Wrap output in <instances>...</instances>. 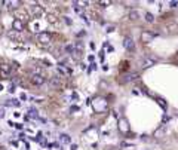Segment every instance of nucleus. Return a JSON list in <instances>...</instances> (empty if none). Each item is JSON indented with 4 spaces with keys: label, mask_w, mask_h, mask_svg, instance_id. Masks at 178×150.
Instances as JSON below:
<instances>
[{
    "label": "nucleus",
    "mask_w": 178,
    "mask_h": 150,
    "mask_svg": "<svg viewBox=\"0 0 178 150\" xmlns=\"http://www.w3.org/2000/svg\"><path fill=\"white\" fill-rule=\"evenodd\" d=\"M9 92H15V86H14V85L9 88Z\"/></svg>",
    "instance_id": "nucleus-32"
},
{
    "label": "nucleus",
    "mask_w": 178,
    "mask_h": 150,
    "mask_svg": "<svg viewBox=\"0 0 178 150\" xmlns=\"http://www.w3.org/2000/svg\"><path fill=\"white\" fill-rule=\"evenodd\" d=\"M49 83L52 85L53 88H61V86H62V80H61V77H58V76H53V77H51Z\"/></svg>",
    "instance_id": "nucleus-14"
},
{
    "label": "nucleus",
    "mask_w": 178,
    "mask_h": 150,
    "mask_svg": "<svg viewBox=\"0 0 178 150\" xmlns=\"http://www.w3.org/2000/svg\"><path fill=\"white\" fill-rule=\"evenodd\" d=\"M71 150H77V146H76V144H73V146H71Z\"/></svg>",
    "instance_id": "nucleus-34"
},
{
    "label": "nucleus",
    "mask_w": 178,
    "mask_h": 150,
    "mask_svg": "<svg viewBox=\"0 0 178 150\" xmlns=\"http://www.w3.org/2000/svg\"><path fill=\"white\" fill-rule=\"evenodd\" d=\"M19 98H21V100H27V95H25V94H21V97H19Z\"/></svg>",
    "instance_id": "nucleus-33"
},
{
    "label": "nucleus",
    "mask_w": 178,
    "mask_h": 150,
    "mask_svg": "<svg viewBox=\"0 0 178 150\" xmlns=\"http://www.w3.org/2000/svg\"><path fill=\"white\" fill-rule=\"evenodd\" d=\"M114 28H116V27H114V25H107V33H111V31H114Z\"/></svg>",
    "instance_id": "nucleus-26"
},
{
    "label": "nucleus",
    "mask_w": 178,
    "mask_h": 150,
    "mask_svg": "<svg viewBox=\"0 0 178 150\" xmlns=\"http://www.w3.org/2000/svg\"><path fill=\"white\" fill-rule=\"evenodd\" d=\"M49 147H51L52 150H61V149H59V144H58V143H53V144H51Z\"/></svg>",
    "instance_id": "nucleus-25"
},
{
    "label": "nucleus",
    "mask_w": 178,
    "mask_h": 150,
    "mask_svg": "<svg viewBox=\"0 0 178 150\" xmlns=\"http://www.w3.org/2000/svg\"><path fill=\"white\" fill-rule=\"evenodd\" d=\"M117 128H119V131L122 132V134H128V132L131 131V126H129V122H128L126 117H119Z\"/></svg>",
    "instance_id": "nucleus-4"
},
{
    "label": "nucleus",
    "mask_w": 178,
    "mask_h": 150,
    "mask_svg": "<svg viewBox=\"0 0 178 150\" xmlns=\"http://www.w3.org/2000/svg\"><path fill=\"white\" fill-rule=\"evenodd\" d=\"M145 21H147V22H153V21H154V15H153L151 12H147V14H145Z\"/></svg>",
    "instance_id": "nucleus-20"
},
{
    "label": "nucleus",
    "mask_w": 178,
    "mask_h": 150,
    "mask_svg": "<svg viewBox=\"0 0 178 150\" xmlns=\"http://www.w3.org/2000/svg\"><path fill=\"white\" fill-rule=\"evenodd\" d=\"M28 18H30V15H28L27 12H24V11H18L17 18H15V19H19L21 22H24V21H27Z\"/></svg>",
    "instance_id": "nucleus-15"
},
{
    "label": "nucleus",
    "mask_w": 178,
    "mask_h": 150,
    "mask_svg": "<svg viewBox=\"0 0 178 150\" xmlns=\"http://www.w3.org/2000/svg\"><path fill=\"white\" fill-rule=\"evenodd\" d=\"M12 30L21 33V31L24 30V22H21L19 19H14V21H12Z\"/></svg>",
    "instance_id": "nucleus-10"
},
{
    "label": "nucleus",
    "mask_w": 178,
    "mask_h": 150,
    "mask_svg": "<svg viewBox=\"0 0 178 150\" xmlns=\"http://www.w3.org/2000/svg\"><path fill=\"white\" fill-rule=\"evenodd\" d=\"M27 14H28L30 17H33V18H42V17L45 15V9H43V6H40V5L34 3L33 6L28 8Z\"/></svg>",
    "instance_id": "nucleus-2"
},
{
    "label": "nucleus",
    "mask_w": 178,
    "mask_h": 150,
    "mask_svg": "<svg viewBox=\"0 0 178 150\" xmlns=\"http://www.w3.org/2000/svg\"><path fill=\"white\" fill-rule=\"evenodd\" d=\"M74 11H76V12H77V14H80V12H82V9H80V8H79V6H74Z\"/></svg>",
    "instance_id": "nucleus-31"
},
{
    "label": "nucleus",
    "mask_w": 178,
    "mask_h": 150,
    "mask_svg": "<svg viewBox=\"0 0 178 150\" xmlns=\"http://www.w3.org/2000/svg\"><path fill=\"white\" fill-rule=\"evenodd\" d=\"M91 106L94 109L95 113H103L108 110V103H107L106 98H101V97H95L92 101H91Z\"/></svg>",
    "instance_id": "nucleus-1"
},
{
    "label": "nucleus",
    "mask_w": 178,
    "mask_h": 150,
    "mask_svg": "<svg viewBox=\"0 0 178 150\" xmlns=\"http://www.w3.org/2000/svg\"><path fill=\"white\" fill-rule=\"evenodd\" d=\"M48 22H56V15H53V14H49L48 15Z\"/></svg>",
    "instance_id": "nucleus-22"
},
{
    "label": "nucleus",
    "mask_w": 178,
    "mask_h": 150,
    "mask_svg": "<svg viewBox=\"0 0 178 150\" xmlns=\"http://www.w3.org/2000/svg\"><path fill=\"white\" fill-rule=\"evenodd\" d=\"M2 89H3V86H2V85H0V92H2Z\"/></svg>",
    "instance_id": "nucleus-35"
},
{
    "label": "nucleus",
    "mask_w": 178,
    "mask_h": 150,
    "mask_svg": "<svg viewBox=\"0 0 178 150\" xmlns=\"http://www.w3.org/2000/svg\"><path fill=\"white\" fill-rule=\"evenodd\" d=\"M28 119H40V116H39V112L36 110V109H30L28 110Z\"/></svg>",
    "instance_id": "nucleus-17"
},
{
    "label": "nucleus",
    "mask_w": 178,
    "mask_h": 150,
    "mask_svg": "<svg viewBox=\"0 0 178 150\" xmlns=\"http://www.w3.org/2000/svg\"><path fill=\"white\" fill-rule=\"evenodd\" d=\"M5 117V110H3V107H0V119H3Z\"/></svg>",
    "instance_id": "nucleus-29"
},
{
    "label": "nucleus",
    "mask_w": 178,
    "mask_h": 150,
    "mask_svg": "<svg viewBox=\"0 0 178 150\" xmlns=\"http://www.w3.org/2000/svg\"><path fill=\"white\" fill-rule=\"evenodd\" d=\"M64 21H65V24H68V25H71V19L68 18V17H65V18H64Z\"/></svg>",
    "instance_id": "nucleus-30"
},
{
    "label": "nucleus",
    "mask_w": 178,
    "mask_h": 150,
    "mask_svg": "<svg viewBox=\"0 0 178 150\" xmlns=\"http://www.w3.org/2000/svg\"><path fill=\"white\" fill-rule=\"evenodd\" d=\"M154 64H156V59H153V58H145V59L142 61V67H144V69L153 67Z\"/></svg>",
    "instance_id": "nucleus-16"
},
{
    "label": "nucleus",
    "mask_w": 178,
    "mask_h": 150,
    "mask_svg": "<svg viewBox=\"0 0 178 150\" xmlns=\"http://www.w3.org/2000/svg\"><path fill=\"white\" fill-rule=\"evenodd\" d=\"M169 6H171V8H178V2L177 0H171V2H169Z\"/></svg>",
    "instance_id": "nucleus-24"
},
{
    "label": "nucleus",
    "mask_w": 178,
    "mask_h": 150,
    "mask_svg": "<svg viewBox=\"0 0 178 150\" xmlns=\"http://www.w3.org/2000/svg\"><path fill=\"white\" fill-rule=\"evenodd\" d=\"M120 147H122V149H128V147L132 149V147H134V143H126V141H122V143H120Z\"/></svg>",
    "instance_id": "nucleus-21"
},
{
    "label": "nucleus",
    "mask_w": 178,
    "mask_h": 150,
    "mask_svg": "<svg viewBox=\"0 0 178 150\" xmlns=\"http://www.w3.org/2000/svg\"><path fill=\"white\" fill-rule=\"evenodd\" d=\"M137 77H138V75H137V73H128V75L122 76L120 82H122V83H128V82H131V80H135Z\"/></svg>",
    "instance_id": "nucleus-13"
},
{
    "label": "nucleus",
    "mask_w": 178,
    "mask_h": 150,
    "mask_svg": "<svg viewBox=\"0 0 178 150\" xmlns=\"http://www.w3.org/2000/svg\"><path fill=\"white\" fill-rule=\"evenodd\" d=\"M6 36L11 39V40H15V42H18V40H22V36H21V33H18V31H14V30H9Z\"/></svg>",
    "instance_id": "nucleus-12"
},
{
    "label": "nucleus",
    "mask_w": 178,
    "mask_h": 150,
    "mask_svg": "<svg viewBox=\"0 0 178 150\" xmlns=\"http://www.w3.org/2000/svg\"><path fill=\"white\" fill-rule=\"evenodd\" d=\"M9 73H11V65L9 64H2L0 65V75H2V77L6 79L9 76Z\"/></svg>",
    "instance_id": "nucleus-11"
},
{
    "label": "nucleus",
    "mask_w": 178,
    "mask_h": 150,
    "mask_svg": "<svg viewBox=\"0 0 178 150\" xmlns=\"http://www.w3.org/2000/svg\"><path fill=\"white\" fill-rule=\"evenodd\" d=\"M3 106H5V107H19V106H21V101H19V100H15V98H12V100H5V101H3Z\"/></svg>",
    "instance_id": "nucleus-9"
},
{
    "label": "nucleus",
    "mask_w": 178,
    "mask_h": 150,
    "mask_svg": "<svg viewBox=\"0 0 178 150\" xmlns=\"http://www.w3.org/2000/svg\"><path fill=\"white\" fill-rule=\"evenodd\" d=\"M3 3L6 5V8H8L9 11L18 9V8L21 6V2H19V0H6V2H3Z\"/></svg>",
    "instance_id": "nucleus-8"
},
{
    "label": "nucleus",
    "mask_w": 178,
    "mask_h": 150,
    "mask_svg": "<svg viewBox=\"0 0 178 150\" xmlns=\"http://www.w3.org/2000/svg\"><path fill=\"white\" fill-rule=\"evenodd\" d=\"M79 110H80V109H79V106H73V107L70 109V112H79Z\"/></svg>",
    "instance_id": "nucleus-27"
},
{
    "label": "nucleus",
    "mask_w": 178,
    "mask_h": 150,
    "mask_svg": "<svg viewBox=\"0 0 178 150\" xmlns=\"http://www.w3.org/2000/svg\"><path fill=\"white\" fill-rule=\"evenodd\" d=\"M98 5H100L101 8H107V6L110 5V2H106V0H103V2H98Z\"/></svg>",
    "instance_id": "nucleus-23"
},
{
    "label": "nucleus",
    "mask_w": 178,
    "mask_h": 150,
    "mask_svg": "<svg viewBox=\"0 0 178 150\" xmlns=\"http://www.w3.org/2000/svg\"><path fill=\"white\" fill-rule=\"evenodd\" d=\"M123 48L126 49V51H129V52H134V49H135V43H134V40H132L131 37H125Z\"/></svg>",
    "instance_id": "nucleus-7"
},
{
    "label": "nucleus",
    "mask_w": 178,
    "mask_h": 150,
    "mask_svg": "<svg viewBox=\"0 0 178 150\" xmlns=\"http://www.w3.org/2000/svg\"><path fill=\"white\" fill-rule=\"evenodd\" d=\"M59 140H61L62 143H65V144H70L71 143L70 135H67V134H61V135H59Z\"/></svg>",
    "instance_id": "nucleus-19"
},
{
    "label": "nucleus",
    "mask_w": 178,
    "mask_h": 150,
    "mask_svg": "<svg viewBox=\"0 0 178 150\" xmlns=\"http://www.w3.org/2000/svg\"><path fill=\"white\" fill-rule=\"evenodd\" d=\"M154 37H156V34H154L153 31H147V30H144V31L141 33V37L140 39H141L142 43H148V42H151Z\"/></svg>",
    "instance_id": "nucleus-6"
},
{
    "label": "nucleus",
    "mask_w": 178,
    "mask_h": 150,
    "mask_svg": "<svg viewBox=\"0 0 178 150\" xmlns=\"http://www.w3.org/2000/svg\"><path fill=\"white\" fill-rule=\"evenodd\" d=\"M159 134H160V135H163V128H162V129H157V131L154 132V135H156V137H157Z\"/></svg>",
    "instance_id": "nucleus-28"
},
{
    "label": "nucleus",
    "mask_w": 178,
    "mask_h": 150,
    "mask_svg": "<svg viewBox=\"0 0 178 150\" xmlns=\"http://www.w3.org/2000/svg\"><path fill=\"white\" fill-rule=\"evenodd\" d=\"M37 42L40 46H48L51 42H52V34L48 33V31H42L37 34Z\"/></svg>",
    "instance_id": "nucleus-3"
},
{
    "label": "nucleus",
    "mask_w": 178,
    "mask_h": 150,
    "mask_svg": "<svg viewBox=\"0 0 178 150\" xmlns=\"http://www.w3.org/2000/svg\"><path fill=\"white\" fill-rule=\"evenodd\" d=\"M30 82L36 86H42L46 82V77L43 75H30Z\"/></svg>",
    "instance_id": "nucleus-5"
},
{
    "label": "nucleus",
    "mask_w": 178,
    "mask_h": 150,
    "mask_svg": "<svg viewBox=\"0 0 178 150\" xmlns=\"http://www.w3.org/2000/svg\"><path fill=\"white\" fill-rule=\"evenodd\" d=\"M129 18L132 19V21H138L140 19V12L138 11H131L129 12Z\"/></svg>",
    "instance_id": "nucleus-18"
}]
</instances>
